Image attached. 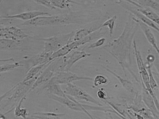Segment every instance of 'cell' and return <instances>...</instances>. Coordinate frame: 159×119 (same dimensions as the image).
Masks as SVG:
<instances>
[{"mask_svg":"<svg viewBox=\"0 0 159 119\" xmlns=\"http://www.w3.org/2000/svg\"><path fill=\"white\" fill-rule=\"evenodd\" d=\"M66 95V97H63L48 93V96L50 99L61 104L71 110L84 112L90 118H93L87 110L83 107L82 104L79 102L73 97Z\"/></svg>","mask_w":159,"mask_h":119,"instance_id":"52a82bcc","label":"cell"},{"mask_svg":"<svg viewBox=\"0 0 159 119\" xmlns=\"http://www.w3.org/2000/svg\"><path fill=\"white\" fill-rule=\"evenodd\" d=\"M83 80L92 81L93 79L89 77L80 76L70 71H60L57 72L45 84L66 85L75 81Z\"/></svg>","mask_w":159,"mask_h":119,"instance_id":"8992f818","label":"cell"},{"mask_svg":"<svg viewBox=\"0 0 159 119\" xmlns=\"http://www.w3.org/2000/svg\"><path fill=\"white\" fill-rule=\"evenodd\" d=\"M63 91L66 95L73 97L77 100L83 101L95 104L98 106H103L101 103L85 90L73 83L66 84Z\"/></svg>","mask_w":159,"mask_h":119,"instance_id":"5b68a950","label":"cell"},{"mask_svg":"<svg viewBox=\"0 0 159 119\" xmlns=\"http://www.w3.org/2000/svg\"><path fill=\"white\" fill-rule=\"evenodd\" d=\"M44 89L46 90L49 93L61 97H66L60 85L56 84H45L43 87V90Z\"/></svg>","mask_w":159,"mask_h":119,"instance_id":"ac0fdd59","label":"cell"},{"mask_svg":"<svg viewBox=\"0 0 159 119\" xmlns=\"http://www.w3.org/2000/svg\"><path fill=\"white\" fill-rule=\"evenodd\" d=\"M26 95H25L22 98L15 107L14 111V114L16 117H21L23 118H28V112L27 109L25 108H21L22 104L26 99Z\"/></svg>","mask_w":159,"mask_h":119,"instance_id":"ffe728a7","label":"cell"},{"mask_svg":"<svg viewBox=\"0 0 159 119\" xmlns=\"http://www.w3.org/2000/svg\"><path fill=\"white\" fill-rule=\"evenodd\" d=\"M0 38L11 40H22L31 38L30 37L19 28L13 25L0 24Z\"/></svg>","mask_w":159,"mask_h":119,"instance_id":"ba28073f","label":"cell"},{"mask_svg":"<svg viewBox=\"0 0 159 119\" xmlns=\"http://www.w3.org/2000/svg\"><path fill=\"white\" fill-rule=\"evenodd\" d=\"M139 20L135 17L130 15L120 36L102 47L113 56L122 67L134 36L140 27Z\"/></svg>","mask_w":159,"mask_h":119,"instance_id":"6da1fadb","label":"cell"},{"mask_svg":"<svg viewBox=\"0 0 159 119\" xmlns=\"http://www.w3.org/2000/svg\"><path fill=\"white\" fill-rule=\"evenodd\" d=\"M117 19L116 15H114L106 20L102 24V28L107 27L108 29L109 35L111 36L113 33Z\"/></svg>","mask_w":159,"mask_h":119,"instance_id":"7402d4cb","label":"cell"},{"mask_svg":"<svg viewBox=\"0 0 159 119\" xmlns=\"http://www.w3.org/2000/svg\"><path fill=\"white\" fill-rule=\"evenodd\" d=\"M91 54L83 51L74 50L66 55L62 57L65 71H70L76 63L90 56Z\"/></svg>","mask_w":159,"mask_h":119,"instance_id":"8fae6325","label":"cell"},{"mask_svg":"<svg viewBox=\"0 0 159 119\" xmlns=\"http://www.w3.org/2000/svg\"><path fill=\"white\" fill-rule=\"evenodd\" d=\"M65 115L51 112H38L33 113L29 118L38 119H60Z\"/></svg>","mask_w":159,"mask_h":119,"instance_id":"2e32d148","label":"cell"},{"mask_svg":"<svg viewBox=\"0 0 159 119\" xmlns=\"http://www.w3.org/2000/svg\"><path fill=\"white\" fill-rule=\"evenodd\" d=\"M90 39L87 37L78 41H72L65 45L60 49L53 53L49 58L50 61L65 56L79 47L88 43Z\"/></svg>","mask_w":159,"mask_h":119,"instance_id":"9c48e42d","label":"cell"},{"mask_svg":"<svg viewBox=\"0 0 159 119\" xmlns=\"http://www.w3.org/2000/svg\"><path fill=\"white\" fill-rule=\"evenodd\" d=\"M94 12H72L61 14L40 16L25 21L22 25L34 27L85 24L94 21Z\"/></svg>","mask_w":159,"mask_h":119,"instance_id":"7a4b0ae2","label":"cell"},{"mask_svg":"<svg viewBox=\"0 0 159 119\" xmlns=\"http://www.w3.org/2000/svg\"><path fill=\"white\" fill-rule=\"evenodd\" d=\"M102 23H95L91 26L80 28L74 31L71 42L80 40L102 28Z\"/></svg>","mask_w":159,"mask_h":119,"instance_id":"5bb4252c","label":"cell"},{"mask_svg":"<svg viewBox=\"0 0 159 119\" xmlns=\"http://www.w3.org/2000/svg\"><path fill=\"white\" fill-rule=\"evenodd\" d=\"M93 86H98L105 85L107 84L108 82V80L107 77L102 74L96 75L93 79Z\"/></svg>","mask_w":159,"mask_h":119,"instance_id":"cb8c5ba5","label":"cell"},{"mask_svg":"<svg viewBox=\"0 0 159 119\" xmlns=\"http://www.w3.org/2000/svg\"><path fill=\"white\" fill-rule=\"evenodd\" d=\"M141 21L149 27H151L159 33V28L151 20L146 16L138 11L131 9H127Z\"/></svg>","mask_w":159,"mask_h":119,"instance_id":"9a60e30c","label":"cell"},{"mask_svg":"<svg viewBox=\"0 0 159 119\" xmlns=\"http://www.w3.org/2000/svg\"><path fill=\"white\" fill-rule=\"evenodd\" d=\"M11 62L13 61L14 62V60L13 58H10L9 59H2L1 60L0 62L2 63H5V62Z\"/></svg>","mask_w":159,"mask_h":119,"instance_id":"83f0119b","label":"cell"},{"mask_svg":"<svg viewBox=\"0 0 159 119\" xmlns=\"http://www.w3.org/2000/svg\"><path fill=\"white\" fill-rule=\"evenodd\" d=\"M74 32V31L46 38L34 39L43 42V51L52 53L71 42Z\"/></svg>","mask_w":159,"mask_h":119,"instance_id":"277c9868","label":"cell"},{"mask_svg":"<svg viewBox=\"0 0 159 119\" xmlns=\"http://www.w3.org/2000/svg\"><path fill=\"white\" fill-rule=\"evenodd\" d=\"M97 95L98 99L101 100H106L107 98L106 93L103 89L98 90L97 93Z\"/></svg>","mask_w":159,"mask_h":119,"instance_id":"4316f807","label":"cell"},{"mask_svg":"<svg viewBox=\"0 0 159 119\" xmlns=\"http://www.w3.org/2000/svg\"><path fill=\"white\" fill-rule=\"evenodd\" d=\"M48 15H50V14L47 12L33 11L23 12L16 14L3 15L1 16V19H17L26 21L40 16Z\"/></svg>","mask_w":159,"mask_h":119,"instance_id":"4fadbf2b","label":"cell"},{"mask_svg":"<svg viewBox=\"0 0 159 119\" xmlns=\"http://www.w3.org/2000/svg\"><path fill=\"white\" fill-rule=\"evenodd\" d=\"M52 54L43 51L29 59L22 60L20 62L23 65L26 73L33 67L51 62L49 61V58Z\"/></svg>","mask_w":159,"mask_h":119,"instance_id":"30bf717a","label":"cell"},{"mask_svg":"<svg viewBox=\"0 0 159 119\" xmlns=\"http://www.w3.org/2000/svg\"><path fill=\"white\" fill-rule=\"evenodd\" d=\"M20 67H23V65L20 62H13L12 63L1 65L0 73L7 72Z\"/></svg>","mask_w":159,"mask_h":119,"instance_id":"d4e9b609","label":"cell"},{"mask_svg":"<svg viewBox=\"0 0 159 119\" xmlns=\"http://www.w3.org/2000/svg\"><path fill=\"white\" fill-rule=\"evenodd\" d=\"M52 61L32 67L26 72V75L22 81L25 82L33 79Z\"/></svg>","mask_w":159,"mask_h":119,"instance_id":"e0dca14e","label":"cell"},{"mask_svg":"<svg viewBox=\"0 0 159 119\" xmlns=\"http://www.w3.org/2000/svg\"><path fill=\"white\" fill-rule=\"evenodd\" d=\"M29 39L22 40H11L4 38L0 39L1 51H19L27 50L26 40Z\"/></svg>","mask_w":159,"mask_h":119,"instance_id":"7c38bea8","label":"cell"},{"mask_svg":"<svg viewBox=\"0 0 159 119\" xmlns=\"http://www.w3.org/2000/svg\"><path fill=\"white\" fill-rule=\"evenodd\" d=\"M137 10L146 16L155 24L159 25V15L149 8H138Z\"/></svg>","mask_w":159,"mask_h":119,"instance_id":"d6986e66","label":"cell"},{"mask_svg":"<svg viewBox=\"0 0 159 119\" xmlns=\"http://www.w3.org/2000/svg\"><path fill=\"white\" fill-rule=\"evenodd\" d=\"M106 39L105 37L99 38L98 40L90 44L88 48H93L100 47L103 45L105 42Z\"/></svg>","mask_w":159,"mask_h":119,"instance_id":"484cf974","label":"cell"},{"mask_svg":"<svg viewBox=\"0 0 159 119\" xmlns=\"http://www.w3.org/2000/svg\"><path fill=\"white\" fill-rule=\"evenodd\" d=\"M50 2L55 9H67L70 7L72 4H79L72 0H50Z\"/></svg>","mask_w":159,"mask_h":119,"instance_id":"44dd1931","label":"cell"},{"mask_svg":"<svg viewBox=\"0 0 159 119\" xmlns=\"http://www.w3.org/2000/svg\"><path fill=\"white\" fill-rule=\"evenodd\" d=\"M142 7L153 9L159 12V2L154 0H137Z\"/></svg>","mask_w":159,"mask_h":119,"instance_id":"603a6c76","label":"cell"},{"mask_svg":"<svg viewBox=\"0 0 159 119\" xmlns=\"http://www.w3.org/2000/svg\"><path fill=\"white\" fill-rule=\"evenodd\" d=\"M39 73L33 79L25 82H20L14 85L8 91L0 97V101L7 97V102L3 107L5 108L11 104L18 103L21 99L29 93V92L40 74Z\"/></svg>","mask_w":159,"mask_h":119,"instance_id":"3957f363","label":"cell"}]
</instances>
